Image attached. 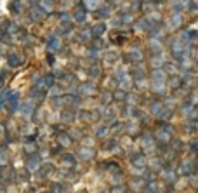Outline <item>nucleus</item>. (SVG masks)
Here are the masks:
<instances>
[{
    "instance_id": "1",
    "label": "nucleus",
    "mask_w": 198,
    "mask_h": 193,
    "mask_svg": "<svg viewBox=\"0 0 198 193\" xmlns=\"http://www.w3.org/2000/svg\"><path fill=\"white\" fill-rule=\"evenodd\" d=\"M38 167H40V157H38V153L28 155V158H26V169L28 171H35Z\"/></svg>"
},
{
    "instance_id": "2",
    "label": "nucleus",
    "mask_w": 198,
    "mask_h": 193,
    "mask_svg": "<svg viewBox=\"0 0 198 193\" xmlns=\"http://www.w3.org/2000/svg\"><path fill=\"white\" fill-rule=\"evenodd\" d=\"M78 157L83 158V160H89V158L94 157V151H92L90 148H80V150H78Z\"/></svg>"
},
{
    "instance_id": "3",
    "label": "nucleus",
    "mask_w": 198,
    "mask_h": 193,
    "mask_svg": "<svg viewBox=\"0 0 198 193\" xmlns=\"http://www.w3.org/2000/svg\"><path fill=\"white\" fill-rule=\"evenodd\" d=\"M71 145V139H70V136L68 134H59V146H70Z\"/></svg>"
},
{
    "instance_id": "4",
    "label": "nucleus",
    "mask_w": 198,
    "mask_h": 193,
    "mask_svg": "<svg viewBox=\"0 0 198 193\" xmlns=\"http://www.w3.org/2000/svg\"><path fill=\"white\" fill-rule=\"evenodd\" d=\"M17 106V96L16 94H10L9 96V111H14Z\"/></svg>"
},
{
    "instance_id": "5",
    "label": "nucleus",
    "mask_w": 198,
    "mask_h": 193,
    "mask_svg": "<svg viewBox=\"0 0 198 193\" xmlns=\"http://www.w3.org/2000/svg\"><path fill=\"white\" fill-rule=\"evenodd\" d=\"M63 162L68 164V165H75V157L70 155V153H66V155H63Z\"/></svg>"
},
{
    "instance_id": "6",
    "label": "nucleus",
    "mask_w": 198,
    "mask_h": 193,
    "mask_svg": "<svg viewBox=\"0 0 198 193\" xmlns=\"http://www.w3.org/2000/svg\"><path fill=\"white\" fill-rule=\"evenodd\" d=\"M63 120L68 122V124H71V122H73V113H71V111H64V113H63Z\"/></svg>"
},
{
    "instance_id": "7",
    "label": "nucleus",
    "mask_w": 198,
    "mask_h": 193,
    "mask_svg": "<svg viewBox=\"0 0 198 193\" xmlns=\"http://www.w3.org/2000/svg\"><path fill=\"white\" fill-rule=\"evenodd\" d=\"M30 179V171H21L19 172V181H28Z\"/></svg>"
},
{
    "instance_id": "8",
    "label": "nucleus",
    "mask_w": 198,
    "mask_h": 193,
    "mask_svg": "<svg viewBox=\"0 0 198 193\" xmlns=\"http://www.w3.org/2000/svg\"><path fill=\"white\" fill-rule=\"evenodd\" d=\"M125 192H127V188H125L123 185H117V186L111 190V193H125Z\"/></svg>"
},
{
    "instance_id": "9",
    "label": "nucleus",
    "mask_w": 198,
    "mask_h": 193,
    "mask_svg": "<svg viewBox=\"0 0 198 193\" xmlns=\"http://www.w3.org/2000/svg\"><path fill=\"white\" fill-rule=\"evenodd\" d=\"M19 7H21V2H19V0H14V2L10 3V9H12V10H14L16 14L19 12Z\"/></svg>"
},
{
    "instance_id": "10",
    "label": "nucleus",
    "mask_w": 198,
    "mask_h": 193,
    "mask_svg": "<svg viewBox=\"0 0 198 193\" xmlns=\"http://www.w3.org/2000/svg\"><path fill=\"white\" fill-rule=\"evenodd\" d=\"M104 31V26L103 24H96V28H92V33H96V35H101Z\"/></svg>"
},
{
    "instance_id": "11",
    "label": "nucleus",
    "mask_w": 198,
    "mask_h": 193,
    "mask_svg": "<svg viewBox=\"0 0 198 193\" xmlns=\"http://www.w3.org/2000/svg\"><path fill=\"white\" fill-rule=\"evenodd\" d=\"M23 113H24V115H30V113H31V104H24V106H23Z\"/></svg>"
},
{
    "instance_id": "12",
    "label": "nucleus",
    "mask_w": 198,
    "mask_h": 193,
    "mask_svg": "<svg viewBox=\"0 0 198 193\" xmlns=\"http://www.w3.org/2000/svg\"><path fill=\"white\" fill-rule=\"evenodd\" d=\"M17 63H19V61H17V57H14V56H12V57H9V64H12V66H16Z\"/></svg>"
},
{
    "instance_id": "13",
    "label": "nucleus",
    "mask_w": 198,
    "mask_h": 193,
    "mask_svg": "<svg viewBox=\"0 0 198 193\" xmlns=\"http://www.w3.org/2000/svg\"><path fill=\"white\" fill-rule=\"evenodd\" d=\"M3 99H5V96H3V94H0V106H2V103H3Z\"/></svg>"
}]
</instances>
